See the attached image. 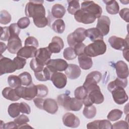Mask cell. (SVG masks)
<instances>
[{
    "instance_id": "obj_54",
    "label": "cell",
    "mask_w": 129,
    "mask_h": 129,
    "mask_svg": "<svg viewBox=\"0 0 129 129\" xmlns=\"http://www.w3.org/2000/svg\"><path fill=\"white\" fill-rule=\"evenodd\" d=\"M20 112L22 113H26L29 114L31 112V108L29 105H28L25 102H21L20 103L19 105Z\"/></svg>"
},
{
    "instance_id": "obj_27",
    "label": "cell",
    "mask_w": 129,
    "mask_h": 129,
    "mask_svg": "<svg viewBox=\"0 0 129 129\" xmlns=\"http://www.w3.org/2000/svg\"><path fill=\"white\" fill-rule=\"evenodd\" d=\"M2 95L6 99L16 101L20 99V98L17 95L15 90L12 89V87H6L2 91Z\"/></svg>"
},
{
    "instance_id": "obj_10",
    "label": "cell",
    "mask_w": 129,
    "mask_h": 129,
    "mask_svg": "<svg viewBox=\"0 0 129 129\" xmlns=\"http://www.w3.org/2000/svg\"><path fill=\"white\" fill-rule=\"evenodd\" d=\"M111 92L114 102L118 104H122L128 100V96L122 87H117Z\"/></svg>"
},
{
    "instance_id": "obj_30",
    "label": "cell",
    "mask_w": 129,
    "mask_h": 129,
    "mask_svg": "<svg viewBox=\"0 0 129 129\" xmlns=\"http://www.w3.org/2000/svg\"><path fill=\"white\" fill-rule=\"evenodd\" d=\"M83 101L75 97L71 98L68 107V111H79L83 106Z\"/></svg>"
},
{
    "instance_id": "obj_26",
    "label": "cell",
    "mask_w": 129,
    "mask_h": 129,
    "mask_svg": "<svg viewBox=\"0 0 129 129\" xmlns=\"http://www.w3.org/2000/svg\"><path fill=\"white\" fill-rule=\"evenodd\" d=\"M127 85V78L121 79L119 78H116L114 81L110 82L107 86V89L110 92L115 88L117 87L125 88Z\"/></svg>"
},
{
    "instance_id": "obj_2",
    "label": "cell",
    "mask_w": 129,
    "mask_h": 129,
    "mask_svg": "<svg viewBox=\"0 0 129 129\" xmlns=\"http://www.w3.org/2000/svg\"><path fill=\"white\" fill-rule=\"evenodd\" d=\"M106 45L103 40H97L85 47L84 53L90 57H96L104 54L106 51Z\"/></svg>"
},
{
    "instance_id": "obj_49",
    "label": "cell",
    "mask_w": 129,
    "mask_h": 129,
    "mask_svg": "<svg viewBox=\"0 0 129 129\" xmlns=\"http://www.w3.org/2000/svg\"><path fill=\"white\" fill-rule=\"evenodd\" d=\"M38 45V41L34 37L29 36L25 39V46H32L37 48Z\"/></svg>"
},
{
    "instance_id": "obj_42",
    "label": "cell",
    "mask_w": 129,
    "mask_h": 129,
    "mask_svg": "<svg viewBox=\"0 0 129 129\" xmlns=\"http://www.w3.org/2000/svg\"><path fill=\"white\" fill-rule=\"evenodd\" d=\"M12 20L10 14L6 10H2L0 14V23L2 24L6 25L9 23Z\"/></svg>"
},
{
    "instance_id": "obj_31",
    "label": "cell",
    "mask_w": 129,
    "mask_h": 129,
    "mask_svg": "<svg viewBox=\"0 0 129 129\" xmlns=\"http://www.w3.org/2000/svg\"><path fill=\"white\" fill-rule=\"evenodd\" d=\"M65 23L61 19H58L53 21L51 25L52 29L56 33L61 34L65 30Z\"/></svg>"
},
{
    "instance_id": "obj_39",
    "label": "cell",
    "mask_w": 129,
    "mask_h": 129,
    "mask_svg": "<svg viewBox=\"0 0 129 129\" xmlns=\"http://www.w3.org/2000/svg\"><path fill=\"white\" fill-rule=\"evenodd\" d=\"M8 83L9 86L12 88H17L21 86V82L19 76L12 75H10L8 78Z\"/></svg>"
},
{
    "instance_id": "obj_13",
    "label": "cell",
    "mask_w": 129,
    "mask_h": 129,
    "mask_svg": "<svg viewBox=\"0 0 129 129\" xmlns=\"http://www.w3.org/2000/svg\"><path fill=\"white\" fill-rule=\"evenodd\" d=\"M22 47V41L19 36L10 37L7 44V49L9 52L12 54H16Z\"/></svg>"
},
{
    "instance_id": "obj_48",
    "label": "cell",
    "mask_w": 129,
    "mask_h": 129,
    "mask_svg": "<svg viewBox=\"0 0 129 129\" xmlns=\"http://www.w3.org/2000/svg\"><path fill=\"white\" fill-rule=\"evenodd\" d=\"M9 31L10 32L11 37L15 36H19L21 31L20 28L18 27L17 23H12L10 25Z\"/></svg>"
},
{
    "instance_id": "obj_20",
    "label": "cell",
    "mask_w": 129,
    "mask_h": 129,
    "mask_svg": "<svg viewBox=\"0 0 129 129\" xmlns=\"http://www.w3.org/2000/svg\"><path fill=\"white\" fill-rule=\"evenodd\" d=\"M64 71L67 77L71 80L78 78L81 74L80 67L75 64H69Z\"/></svg>"
},
{
    "instance_id": "obj_14",
    "label": "cell",
    "mask_w": 129,
    "mask_h": 129,
    "mask_svg": "<svg viewBox=\"0 0 129 129\" xmlns=\"http://www.w3.org/2000/svg\"><path fill=\"white\" fill-rule=\"evenodd\" d=\"M62 122L64 125L68 127L76 128L80 124L79 118L74 114L68 112L64 114L62 116Z\"/></svg>"
},
{
    "instance_id": "obj_41",
    "label": "cell",
    "mask_w": 129,
    "mask_h": 129,
    "mask_svg": "<svg viewBox=\"0 0 129 129\" xmlns=\"http://www.w3.org/2000/svg\"><path fill=\"white\" fill-rule=\"evenodd\" d=\"M44 66L38 61L35 58H32L30 62V67L31 70L34 72V73L39 72L42 71L44 69Z\"/></svg>"
},
{
    "instance_id": "obj_8",
    "label": "cell",
    "mask_w": 129,
    "mask_h": 129,
    "mask_svg": "<svg viewBox=\"0 0 129 129\" xmlns=\"http://www.w3.org/2000/svg\"><path fill=\"white\" fill-rule=\"evenodd\" d=\"M46 66L54 72H62L66 70L68 66V63L63 59L57 58L50 59Z\"/></svg>"
},
{
    "instance_id": "obj_44",
    "label": "cell",
    "mask_w": 129,
    "mask_h": 129,
    "mask_svg": "<svg viewBox=\"0 0 129 129\" xmlns=\"http://www.w3.org/2000/svg\"><path fill=\"white\" fill-rule=\"evenodd\" d=\"M13 61L16 66V69L18 70L23 69L26 63V58L18 56L15 57Z\"/></svg>"
},
{
    "instance_id": "obj_55",
    "label": "cell",
    "mask_w": 129,
    "mask_h": 129,
    "mask_svg": "<svg viewBox=\"0 0 129 129\" xmlns=\"http://www.w3.org/2000/svg\"><path fill=\"white\" fill-rule=\"evenodd\" d=\"M119 16L120 17L126 22H129V9L128 8H123L121 9L119 12Z\"/></svg>"
},
{
    "instance_id": "obj_51",
    "label": "cell",
    "mask_w": 129,
    "mask_h": 129,
    "mask_svg": "<svg viewBox=\"0 0 129 129\" xmlns=\"http://www.w3.org/2000/svg\"><path fill=\"white\" fill-rule=\"evenodd\" d=\"M14 121L18 124V126H20L22 124L29 122V119L26 115L24 114H21L14 119Z\"/></svg>"
},
{
    "instance_id": "obj_45",
    "label": "cell",
    "mask_w": 129,
    "mask_h": 129,
    "mask_svg": "<svg viewBox=\"0 0 129 129\" xmlns=\"http://www.w3.org/2000/svg\"><path fill=\"white\" fill-rule=\"evenodd\" d=\"M11 37L9 27H1V40L8 41Z\"/></svg>"
},
{
    "instance_id": "obj_37",
    "label": "cell",
    "mask_w": 129,
    "mask_h": 129,
    "mask_svg": "<svg viewBox=\"0 0 129 129\" xmlns=\"http://www.w3.org/2000/svg\"><path fill=\"white\" fill-rule=\"evenodd\" d=\"M75 98L83 100L88 95V92L86 89L83 86H80L77 88L74 92Z\"/></svg>"
},
{
    "instance_id": "obj_34",
    "label": "cell",
    "mask_w": 129,
    "mask_h": 129,
    "mask_svg": "<svg viewBox=\"0 0 129 129\" xmlns=\"http://www.w3.org/2000/svg\"><path fill=\"white\" fill-rule=\"evenodd\" d=\"M71 97L67 94H62L57 96V101L58 104L62 106L66 110H68V105Z\"/></svg>"
},
{
    "instance_id": "obj_28",
    "label": "cell",
    "mask_w": 129,
    "mask_h": 129,
    "mask_svg": "<svg viewBox=\"0 0 129 129\" xmlns=\"http://www.w3.org/2000/svg\"><path fill=\"white\" fill-rule=\"evenodd\" d=\"M66 9L62 5L59 4H54L51 8V13L52 16L55 18L60 19L63 17L66 14Z\"/></svg>"
},
{
    "instance_id": "obj_4",
    "label": "cell",
    "mask_w": 129,
    "mask_h": 129,
    "mask_svg": "<svg viewBox=\"0 0 129 129\" xmlns=\"http://www.w3.org/2000/svg\"><path fill=\"white\" fill-rule=\"evenodd\" d=\"M102 78L101 73L98 71H92L86 76L83 86L86 89L88 94L92 90L98 88L97 84L100 82Z\"/></svg>"
},
{
    "instance_id": "obj_59",
    "label": "cell",
    "mask_w": 129,
    "mask_h": 129,
    "mask_svg": "<svg viewBox=\"0 0 129 129\" xmlns=\"http://www.w3.org/2000/svg\"><path fill=\"white\" fill-rule=\"evenodd\" d=\"M82 101H83V103L84 104L85 106H90V105H92L93 104L92 101L91 100V99H90V98L88 97V95L85 98H84L82 100Z\"/></svg>"
},
{
    "instance_id": "obj_61",
    "label": "cell",
    "mask_w": 129,
    "mask_h": 129,
    "mask_svg": "<svg viewBox=\"0 0 129 129\" xmlns=\"http://www.w3.org/2000/svg\"><path fill=\"white\" fill-rule=\"evenodd\" d=\"M123 51V56L124 58L128 61V48L122 50Z\"/></svg>"
},
{
    "instance_id": "obj_33",
    "label": "cell",
    "mask_w": 129,
    "mask_h": 129,
    "mask_svg": "<svg viewBox=\"0 0 129 129\" xmlns=\"http://www.w3.org/2000/svg\"><path fill=\"white\" fill-rule=\"evenodd\" d=\"M68 6L67 10L71 15H75L77 12L80 10V6L79 1H68Z\"/></svg>"
},
{
    "instance_id": "obj_60",
    "label": "cell",
    "mask_w": 129,
    "mask_h": 129,
    "mask_svg": "<svg viewBox=\"0 0 129 129\" xmlns=\"http://www.w3.org/2000/svg\"><path fill=\"white\" fill-rule=\"evenodd\" d=\"M0 44H1V55H2V53L7 48V46H6L5 43H3L2 42H1Z\"/></svg>"
},
{
    "instance_id": "obj_25",
    "label": "cell",
    "mask_w": 129,
    "mask_h": 129,
    "mask_svg": "<svg viewBox=\"0 0 129 129\" xmlns=\"http://www.w3.org/2000/svg\"><path fill=\"white\" fill-rule=\"evenodd\" d=\"M78 61L80 68L85 70L90 69L93 65V61L91 57L85 53L78 56Z\"/></svg>"
},
{
    "instance_id": "obj_57",
    "label": "cell",
    "mask_w": 129,
    "mask_h": 129,
    "mask_svg": "<svg viewBox=\"0 0 129 129\" xmlns=\"http://www.w3.org/2000/svg\"><path fill=\"white\" fill-rule=\"evenodd\" d=\"M18 124L15 121L9 122L6 123H4L3 128L5 129H9V128H18Z\"/></svg>"
},
{
    "instance_id": "obj_56",
    "label": "cell",
    "mask_w": 129,
    "mask_h": 129,
    "mask_svg": "<svg viewBox=\"0 0 129 129\" xmlns=\"http://www.w3.org/2000/svg\"><path fill=\"white\" fill-rule=\"evenodd\" d=\"M44 101V99L40 97L35 98L33 100V101L35 106L39 109H42V110H43V104Z\"/></svg>"
},
{
    "instance_id": "obj_32",
    "label": "cell",
    "mask_w": 129,
    "mask_h": 129,
    "mask_svg": "<svg viewBox=\"0 0 129 129\" xmlns=\"http://www.w3.org/2000/svg\"><path fill=\"white\" fill-rule=\"evenodd\" d=\"M19 105V103H14L9 106L8 112L11 117L16 118L20 115V110Z\"/></svg>"
},
{
    "instance_id": "obj_23",
    "label": "cell",
    "mask_w": 129,
    "mask_h": 129,
    "mask_svg": "<svg viewBox=\"0 0 129 129\" xmlns=\"http://www.w3.org/2000/svg\"><path fill=\"white\" fill-rule=\"evenodd\" d=\"M55 73L47 67L44 68L43 70L39 72L34 73V75L37 80L39 81H46L51 80L52 74Z\"/></svg>"
},
{
    "instance_id": "obj_12",
    "label": "cell",
    "mask_w": 129,
    "mask_h": 129,
    "mask_svg": "<svg viewBox=\"0 0 129 129\" xmlns=\"http://www.w3.org/2000/svg\"><path fill=\"white\" fill-rule=\"evenodd\" d=\"M110 20L106 16H101L98 19L96 28L100 31L103 36L108 34L110 30Z\"/></svg>"
},
{
    "instance_id": "obj_43",
    "label": "cell",
    "mask_w": 129,
    "mask_h": 129,
    "mask_svg": "<svg viewBox=\"0 0 129 129\" xmlns=\"http://www.w3.org/2000/svg\"><path fill=\"white\" fill-rule=\"evenodd\" d=\"M37 88V96L40 98L46 97L48 93V89L47 86L43 84H38L36 85Z\"/></svg>"
},
{
    "instance_id": "obj_35",
    "label": "cell",
    "mask_w": 129,
    "mask_h": 129,
    "mask_svg": "<svg viewBox=\"0 0 129 129\" xmlns=\"http://www.w3.org/2000/svg\"><path fill=\"white\" fill-rule=\"evenodd\" d=\"M83 114L87 118H92L96 115V108L95 106L93 105L88 106H85L83 111Z\"/></svg>"
},
{
    "instance_id": "obj_17",
    "label": "cell",
    "mask_w": 129,
    "mask_h": 129,
    "mask_svg": "<svg viewBox=\"0 0 129 129\" xmlns=\"http://www.w3.org/2000/svg\"><path fill=\"white\" fill-rule=\"evenodd\" d=\"M47 47L52 53H58L63 48L64 43L60 37L54 36Z\"/></svg>"
},
{
    "instance_id": "obj_40",
    "label": "cell",
    "mask_w": 129,
    "mask_h": 129,
    "mask_svg": "<svg viewBox=\"0 0 129 129\" xmlns=\"http://www.w3.org/2000/svg\"><path fill=\"white\" fill-rule=\"evenodd\" d=\"M63 56L67 60H73L76 58L77 55L76 54L73 47H68L64 49Z\"/></svg>"
},
{
    "instance_id": "obj_36",
    "label": "cell",
    "mask_w": 129,
    "mask_h": 129,
    "mask_svg": "<svg viewBox=\"0 0 129 129\" xmlns=\"http://www.w3.org/2000/svg\"><path fill=\"white\" fill-rule=\"evenodd\" d=\"M18 76L20 79L22 85L28 86L32 83L31 75L28 72H24L20 74Z\"/></svg>"
},
{
    "instance_id": "obj_58",
    "label": "cell",
    "mask_w": 129,
    "mask_h": 129,
    "mask_svg": "<svg viewBox=\"0 0 129 129\" xmlns=\"http://www.w3.org/2000/svg\"><path fill=\"white\" fill-rule=\"evenodd\" d=\"M98 122L99 120H95L88 123L87 125V128L88 129H98Z\"/></svg>"
},
{
    "instance_id": "obj_22",
    "label": "cell",
    "mask_w": 129,
    "mask_h": 129,
    "mask_svg": "<svg viewBox=\"0 0 129 129\" xmlns=\"http://www.w3.org/2000/svg\"><path fill=\"white\" fill-rule=\"evenodd\" d=\"M88 96L93 104H101L104 100L103 95L102 94L99 87L91 91L88 94Z\"/></svg>"
},
{
    "instance_id": "obj_53",
    "label": "cell",
    "mask_w": 129,
    "mask_h": 129,
    "mask_svg": "<svg viewBox=\"0 0 129 129\" xmlns=\"http://www.w3.org/2000/svg\"><path fill=\"white\" fill-rule=\"evenodd\" d=\"M112 128H128V123L124 120H120L114 123L112 125Z\"/></svg>"
},
{
    "instance_id": "obj_29",
    "label": "cell",
    "mask_w": 129,
    "mask_h": 129,
    "mask_svg": "<svg viewBox=\"0 0 129 129\" xmlns=\"http://www.w3.org/2000/svg\"><path fill=\"white\" fill-rule=\"evenodd\" d=\"M106 4V10L108 13L111 15H115L119 12V7L117 2L114 0L103 1Z\"/></svg>"
},
{
    "instance_id": "obj_38",
    "label": "cell",
    "mask_w": 129,
    "mask_h": 129,
    "mask_svg": "<svg viewBox=\"0 0 129 129\" xmlns=\"http://www.w3.org/2000/svg\"><path fill=\"white\" fill-rule=\"evenodd\" d=\"M122 115V111L119 109H113L111 110L107 116V119L110 121H116L120 119Z\"/></svg>"
},
{
    "instance_id": "obj_11",
    "label": "cell",
    "mask_w": 129,
    "mask_h": 129,
    "mask_svg": "<svg viewBox=\"0 0 129 129\" xmlns=\"http://www.w3.org/2000/svg\"><path fill=\"white\" fill-rule=\"evenodd\" d=\"M51 53L48 47H42L37 49L35 57L38 61L45 66L50 59Z\"/></svg>"
},
{
    "instance_id": "obj_3",
    "label": "cell",
    "mask_w": 129,
    "mask_h": 129,
    "mask_svg": "<svg viewBox=\"0 0 129 129\" xmlns=\"http://www.w3.org/2000/svg\"><path fill=\"white\" fill-rule=\"evenodd\" d=\"M17 95L21 98L27 100H31L37 96V88L36 85L31 83L29 86L23 87L19 86L15 89Z\"/></svg>"
},
{
    "instance_id": "obj_52",
    "label": "cell",
    "mask_w": 129,
    "mask_h": 129,
    "mask_svg": "<svg viewBox=\"0 0 129 129\" xmlns=\"http://www.w3.org/2000/svg\"><path fill=\"white\" fill-rule=\"evenodd\" d=\"M85 47H86L85 45L83 42H81V43L77 44L73 48L74 49L75 52L77 54V55L79 56L80 55H81L84 53V51Z\"/></svg>"
},
{
    "instance_id": "obj_6",
    "label": "cell",
    "mask_w": 129,
    "mask_h": 129,
    "mask_svg": "<svg viewBox=\"0 0 129 129\" xmlns=\"http://www.w3.org/2000/svg\"><path fill=\"white\" fill-rule=\"evenodd\" d=\"M86 30L83 28H78L67 37V42L70 47H74L77 44L82 42L86 38Z\"/></svg>"
},
{
    "instance_id": "obj_19",
    "label": "cell",
    "mask_w": 129,
    "mask_h": 129,
    "mask_svg": "<svg viewBox=\"0 0 129 129\" xmlns=\"http://www.w3.org/2000/svg\"><path fill=\"white\" fill-rule=\"evenodd\" d=\"M37 48L32 46H24L22 47L17 52V55L26 59L33 58L35 56L37 52Z\"/></svg>"
},
{
    "instance_id": "obj_15",
    "label": "cell",
    "mask_w": 129,
    "mask_h": 129,
    "mask_svg": "<svg viewBox=\"0 0 129 129\" xmlns=\"http://www.w3.org/2000/svg\"><path fill=\"white\" fill-rule=\"evenodd\" d=\"M50 80L55 87L58 89H62L67 85V77L64 74L56 72L52 74Z\"/></svg>"
},
{
    "instance_id": "obj_62",
    "label": "cell",
    "mask_w": 129,
    "mask_h": 129,
    "mask_svg": "<svg viewBox=\"0 0 129 129\" xmlns=\"http://www.w3.org/2000/svg\"><path fill=\"white\" fill-rule=\"evenodd\" d=\"M32 128V127H31L29 124H27L26 123L22 124V125H21L20 126H18V128Z\"/></svg>"
},
{
    "instance_id": "obj_9",
    "label": "cell",
    "mask_w": 129,
    "mask_h": 129,
    "mask_svg": "<svg viewBox=\"0 0 129 129\" xmlns=\"http://www.w3.org/2000/svg\"><path fill=\"white\" fill-rule=\"evenodd\" d=\"M108 42L110 46L116 50H123L128 48L127 39H123L116 36H112L108 39Z\"/></svg>"
},
{
    "instance_id": "obj_1",
    "label": "cell",
    "mask_w": 129,
    "mask_h": 129,
    "mask_svg": "<svg viewBox=\"0 0 129 129\" xmlns=\"http://www.w3.org/2000/svg\"><path fill=\"white\" fill-rule=\"evenodd\" d=\"M43 3V1H30L25 7L26 16L28 18H33V20L45 17V10Z\"/></svg>"
},
{
    "instance_id": "obj_24",
    "label": "cell",
    "mask_w": 129,
    "mask_h": 129,
    "mask_svg": "<svg viewBox=\"0 0 129 129\" xmlns=\"http://www.w3.org/2000/svg\"><path fill=\"white\" fill-rule=\"evenodd\" d=\"M85 35L93 42L103 40V35L97 28H91L86 30Z\"/></svg>"
},
{
    "instance_id": "obj_50",
    "label": "cell",
    "mask_w": 129,
    "mask_h": 129,
    "mask_svg": "<svg viewBox=\"0 0 129 129\" xmlns=\"http://www.w3.org/2000/svg\"><path fill=\"white\" fill-rule=\"evenodd\" d=\"M112 124L109 120H99L98 129H111Z\"/></svg>"
},
{
    "instance_id": "obj_47",
    "label": "cell",
    "mask_w": 129,
    "mask_h": 129,
    "mask_svg": "<svg viewBox=\"0 0 129 129\" xmlns=\"http://www.w3.org/2000/svg\"><path fill=\"white\" fill-rule=\"evenodd\" d=\"M30 23V21L29 18L27 17H22L20 18L18 21L17 25L18 27L20 28V29H23L28 27Z\"/></svg>"
},
{
    "instance_id": "obj_46",
    "label": "cell",
    "mask_w": 129,
    "mask_h": 129,
    "mask_svg": "<svg viewBox=\"0 0 129 129\" xmlns=\"http://www.w3.org/2000/svg\"><path fill=\"white\" fill-rule=\"evenodd\" d=\"M35 25L38 28H43L46 27L48 24V20L46 17H43L38 19H33Z\"/></svg>"
},
{
    "instance_id": "obj_16",
    "label": "cell",
    "mask_w": 129,
    "mask_h": 129,
    "mask_svg": "<svg viewBox=\"0 0 129 129\" xmlns=\"http://www.w3.org/2000/svg\"><path fill=\"white\" fill-rule=\"evenodd\" d=\"M75 20L79 22L85 24H89L95 22L96 18L89 13L80 9L74 15Z\"/></svg>"
},
{
    "instance_id": "obj_5",
    "label": "cell",
    "mask_w": 129,
    "mask_h": 129,
    "mask_svg": "<svg viewBox=\"0 0 129 129\" xmlns=\"http://www.w3.org/2000/svg\"><path fill=\"white\" fill-rule=\"evenodd\" d=\"M81 9L96 18H99L102 13V8L93 1H86L82 2Z\"/></svg>"
},
{
    "instance_id": "obj_7",
    "label": "cell",
    "mask_w": 129,
    "mask_h": 129,
    "mask_svg": "<svg viewBox=\"0 0 129 129\" xmlns=\"http://www.w3.org/2000/svg\"><path fill=\"white\" fill-rule=\"evenodd\" d=\"M16 67L13 60L5 57L2 55L0 56V75L8 74L14 72L16 70Z\"/></svg>"
},
{
    "instance_id": "obj_18",
    "label": "cell",
    "mask_w": 129,
    "mask_h": 129,
    "mask_svg": "<svg viewBox=\"0 0 129 129\" xmlns=\"http://www.w3.org/2000/svg\"><path fill=\"white\" fill-rule=\"evenodd\" d=\"M116 73L118 78H127L128 76V68L127 64L122 60L118 61L115 64Z\"/></svg>"
},
{
    "instance_id": "obj_21",
    "label": "cell",
    "mask_w": 129,
    "mask_h": 129,
    "mask_svg": "<svg viewBox=\"0 0 129 129\" xmlns=\"http://www.w3.org/2000/svg\"><path fill=\"white\" fill-rule=\"evenodd\" d=\"M58 105L56 101L51 98H47L44 100L43 104V110L47 112L54 114L58 110Z\"/></svg>"
}]
</instances>
